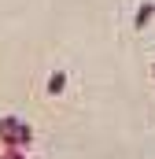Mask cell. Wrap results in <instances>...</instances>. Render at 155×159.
I'll return each instance as SVG.
<instances>
[{
	"label": "cell",
	"instance_id": "obj_4",
	"mask_svg": "<svg viewBox=\"0 0 155 159\" xmlns=\"http://www.w3.org/2000/svg\"><path fill=\"white\" fill-rule=\"evenodd\" d=\"M0 129H4V119H0Z\"/></svg>",
	"mask_w": 155,
	"mask_h": 159
},
{
	"label": "cell",
	"instance_id": "obj_1",
	"mask_svg": "<svg viewBox=\"0 0 155 159\" xmlns=\"http://www.w3.org/2000/svg\"><path fill=\"white\" fill-rule=\"evenodd\" d=\"M0 137L7 141V148H15V152H22L30 141H33V129L26 126V122H19V119H4V129H0Z\"/></svg>",
	"mask_w": 155,
	"mask_h": 159
},
{
	"label": "cell",
	"instance_id": "obj_2",
	"mask_svg": "<svg viewBox=\"0 0 155 159\" xmlns=\"http://www.w3.org/2000/svg\"><path fill=\"white\" fill-rule=\"evenodd\" d=\"M67 81H70L67 70H52V78H48V96H52V100L63 96V93H67Z\"/></svg>",
	"mask_w": 155,
	"mask_h": 159
},
{
	"label": "cell",
	"instance_id": "obj_3",
	"mask_svg": "<svg viewBox=\"0 0 155 159\" xmlns=\"http://www.w3.org/2000/svg\"><path fill=\"white\" fill-rule=\"evenodd\" d=\"M152 19H155V4H152V0H140V7H137V15H133V26L144 30Z\"/></svg>",
	"mask_w": 155,
	"mask_h": 159
},
{
	"label": "cell",
	"instance_id": "obj_5",
	"mask_svg": "<svg viewBox=\"0 0 155 159\" xmlns=\"http://www.w3.org/2000/svg\"><path fill=\"white\" fill-rule=\"evenodd\" d=\"M152 78H155V67H152Z\"/></svg>",
	"mask_w": 155,
	"mask_h": 159
}]
</instances>
